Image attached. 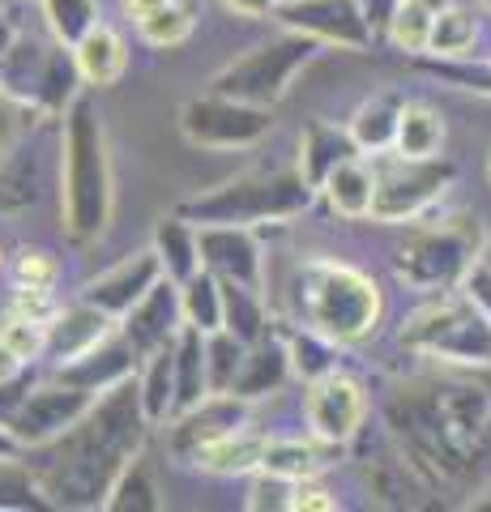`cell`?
Returning <instances> with one entry per match:
<instances>
[{"instance_id": "f546056e", "label": "cell", "mask_w": 491, "mask_h": 512, "mask_svg": "<svg viewBox=\"0 0 491 512\" xmlns=\"http://www.w3.org/2000/svg\"><path fill=\"white\" fill-rule=\"evenodd\" d=\"M180 303H184V325H193L201 333L227 329V299L223 282L210 269H197L188 282H180Z\"/></svg>"}, {"instance_id": "44dd1931", "label": "cell", "mask_w": 491, "mask_h": 512, "mask_svg": "<svg viewBox=\"0 0 491 512\" xmlns=\"http://www.w3.org/2000/svg\"><path fill=\"white\" fill-rule=\"evenodd\" d=\"M56 43H43L35 35H18L9 43V52L0 56V86H5L18 103H35L39 99L43 73H47V60H52Z\"/></svg>"}, {"instance_id": "4fadbf2b", "label": "cell", "mask_w": 491, "mask_h": 512, "mask_svg": "<svg viewBox=\"0 0 491 512\" xmlns=\"http://www.w3.org/2000/svg\"><path fill=\"white\" fill-rule=\"evenodd\" d=\"M278 22L287 30H304L321 43L351 47V52L376 43V30L363 18L359 0H295V5H278Z\"/></svg>"}, {"instance_id": "5bb4252c", "label": "cell", "mask_w": 491, "mask_h": 512, "mask_svg": "<svg viewBox=\"0 0 491 512\" xmlns=\"http://www.w3.org/2000/svg\"><path fill=\"white\" fill-rule=\"evenodd\" d=\"M240 427H244V397L210 393L193 410L176 414V427H171V457L184 461V466H193L205 448L227 440L231 431H240Z\"/></svg>"}, {"instance_id": "5b68a950", "label": "cell", "mask_w": 491, "mask_h": 512, "mask_svg": "<svg viewBox=\"0 0 491 512\" xmlns=\"http://www.w3.org/2000/svg\"><path fill=\"white\" fill-rule=\"evenodd\" d=\"M299 299H304L308 325L338 346L363 342L380 325V312H385L380 286L368 274L338 261L304 265V291H299Z\"/></svg>"}, {"instance_id": "d4e9b609", "label": "cell", "mask_w": 491, "mask_h": 512, "mask_svg": "<svg viewBox=\"0 0 491 512\" xmlns=\"http://www.w3.org/2000/svg\"><path fill=\"white\" fill-rule=\"evenodd\" d=\"M150 248L158 252V261H163L167 278H176V282H188L201 269V235H197V222H188L180 210L171 214V218H158Z\"/></svg>"}, {"instance_id": "8d00e7d4", "label": "cell", "mask_w": 491, "mask_h": 512, "mask_svg": "<svg viewBox=\"0 0 491 512\" xmlns=\"http://www.w3.org/2000/svg\"><path fill=\"white\" fill-rule=\"evenodd\" d=\"M223 299H227V329L248 346L261 342L269 333V316H265L261 291H252V286H244V282H223Z\"/></svg>"}, {"instance_id": "d6a6232c", "label": "cell", "mask_w": 491, "mask_h": 512, "mask_svg": "<svg viewBox=\"0 0 491 512\" xmlns=\"http://www.w3.org/2000/svg\"><path fill=\"white\" fill-rule=\"evenodd\" d=\"M265 436H252V431H231L227 440H218V444H210L205 453L193 461L197 470H205V474H223V478H231V474H248V470H261V457H265Z\"/></svg>"}, {"instance_id": "7dc6e473", "label": "cell", "mask_w": 491, "mask_h": 512, "mask_svg": "<svg viewBox=\"0 0 491 512\" xmlns=\"http://www.w3.org/2000/svg\"><path fill=\"white\" fill-rule=\"evenodd\" d=\"M462 291L479 303L483 308V316L491 320V265L487 261H474V269L466 274V282H462Z\"/></svg>"}, {"instance_id": "d590c367", "label": "cell", "mask_w": 491, "mask_h": 512, "mask_svg": "<svg viewBox=\"0 0 491 512\" xmlns=\"http://www.w3.org/2000/svg\"><path fill=\"white\" fill-rule=\"evenodd\" d=\"M77 82H82V69H77V56L65 52V43H56L52 60H47V73H43V90L35 107L47 111V116H65L77 99Z\"/></svg>"}, {"instance_id": "ac0fdd59", "label": "cell", "mask_w": 491, "mask_h": 512, "mask_svg": "<svg viewBox=\"0 0 491 512\" xmlns=\"http://www.w3.org/2000/svg\"><path fill=\"white\" fill-rule=\"evenodd\" d=\"M112 312L94 308V303L77 299L73 308H60L52 320H47V359H56L60 367L90 355L94 346H103L107 338H112Z\"/></svg>"}, {"instance_id": "484cf974", "label": "cell", "mask_w": 491, "mask_h": 512, "mask_svg": "<svg viewBox=\"0 0 491 512\" xmlns=\"http://www.w3.org/2000/svg\"><path fill=\"white\" fill-rule=\"evenodd\" d=\"M205 338L193 325L176 333V414L193 410L197 402L210 397V359H205Z\"/></svg>"}, {"instance_id": "7c38bea8", "label": "cell", "mask_w": 491, "mask_h": 512, "mask_svg": "<svg viewBox=\"0 0 491 512\" xmlns=\"http://www.w3.org/2000/svg\"><path fill=\"white\" fill-rule=\"evenodd\" d=\"M304 414L312 436L338 448L363 427V414H368V397H363L359 380H351L346 372H329L321 380H308V397H304Z\"/></svg>"}, {"instance_id": "8fae6325", "label": "cell", "mask_w": 491, "mask_h": 512, "mask_svg": "<svg viewBox=\"0 0 491 512\" xmlns=\"http://www.w3.org/2000/svg\"><path fill=\"white\" fill-rule=\"evenodd\" d=\"M99 393H86L69 380H52V384H39L22 397V406L13 410L9 431L18 436L26 448H47L52 440H60L65 431H73L82 423V414L94 406Z\"/></svg>"}, {"instance_id": "db71d44e", "label": "cell", "mask_w": 491, "mask_h": 512, "mask_svg": "<svg viewBox=\"0 0 491 512\" xmlns=\"http://www.w3.org/2000/svg\"><path fill=\"white\" fill-rule=\"evenodd\" d=\"M22 359L18 355H13V350L5 346V342H0V380H18V372H22Z\"/></svg>"}, {"instance_id": "6125c7cd", "label": "cell", "mask_w": 491, "mask_h": 512, "mask_svg": "<svg viewBox=\"0 0 491 512\" xmlns=\"http://www.w3.org/2000/svg\"><path fill=\"white\" fill-rule=\"evenodd\" d=\"M483 5H487V9H491V0H483Z\"/></svg>"}, {"instance_id": "ba28073f", "label": "cell", "mask_w": 491, "mask_h": 512, "mask_svg": "<svg viewBox=\"0 0 491 512\" xmlns=\"http://www.w3.org/2000/svg\"><path fill=\"white\" fill-rule=\"evenodd\" d=\"M321 52V39L304 35V30H287V35L269 39L261 47H252L240 60H231L227 69H218L210 77L214 94L240 99L252 107H278L287 99V90L295 82V73H304Z\"/></svg>"}, {"instance_id": "9f6ffc18", "label": "cell", "mask_w": 491, "mask_h": 512, "mask_svg": "<svg viewBox=\"0 0 491 512\" xmlns=\"http://www.w3.org/2000/svg\"><path fill=\"white\" fill-rule=\"evenodd\" d=\"M22 440L9 431V423H0V457H22Z\"/></svg>"}, {"instance_id": "e0dca14e", "label": "cell", "mask_w": 491, "mask_h": 512, "mask_svg": "<svg viewBox=\"0 0 491 512\" xmlns=\"http://www.w3.org/2000/svg\"><path fill=\"white\" fill-rule=\"evenodd\" d=\"M180 329H184V303H180V282L176 278H163L129 316H124V338L137 346L141 359L158 346L176 342Z\"/></svg>"}, {"instance_id": "7bdbcfd3", "label": "cell", "mask_w": 491, "mask_h": 512, "mask_svg": "<svg viewBox=\"0 0 491 512\" xmlns=\"http://www.w3.org/2000/svg\"><path fill=\"white\" fill-rule=\"evenodd\" d=\"M43 9H47L52 35L60 43H69V47L99 22V0H43Z\"/></svg>"}, {"instance_id": "6f0895ef", "label": "cell", "mask_w": 491, "mask_h": 512, "mask_svg": "<svg viewBox=\"0 0 491 512\" xmlns=\"http://www.w3.org/2000/svg\"><path fill=\"white\" fill-rule=\"evenodd\" d=\"M18 35H22V30H13V26L5 22V18H0V56H5V52H9V43H13V39H18Z\"/></svg>"}, {"instance_id": "83f0119b", "label": "cell", "mask_w": 491, "mask_h": 512, "mask_svg": "<svg viewBox=\"0 0 491 512\" xmlns=\"http://www.w3.org/2000/svg\"><path fill=\"white\" fill-rule=\"evenodd\" d=\"M137 389H141V406H146L150 423H163L176 414V342L150 350Z\"/></svg>"}, {"instance_id": "4316f807", "label": "cell", "mask_w": 491, "mask_h": 512, "mask_svg": "<svg viewBox=\"0 0 491 512\" xmlns=\"http://www.w3.org/2000/svg\"><path fill=\"white\" fill-rule=\"evenodd\" d=\"M321 197L329 201V210L342 214V218H368L372 214V201H376V175L355 158H346L334 171L325 175L321 184Z\"/></svg>"}, {"instance_id": "2e32d148", "label": "cell", "mask_w": 491, "mask_h": 512, "mask_svg": "<svg viewBox=\"0 0 491 512\" xmlns=\"http://www.w3.org/2000/svg\"><path fill=\"white\" fill-rule=\"evenodd\" d=\"M201 235V269L223 282H244L261 291V244L252 227H197Z\"/></svg>"}, {"instance_id": "ee69618b", "label": "cell", "mask_w": 491, "mask_h": 512, "mask_svg": "<svg viewBox=\"0 0 491 512\" xmlns=\"http://www.w3.org/2000/svg\"><path fill=\"white\" fill-rule=\"evenodd\" d=\"M47 495L39 474L18 466V457H0V508H43Z\"/></svg>"}, {"instance_id": "1f68e13d", "label": "cell", "mask_w": 491, "mask_h": 512, "mask_svg": "<svg viewBox=\"0 0 491 512\" xmlns=\"http://www.w3.org/2000/svg\"><path fill=\"white\" fill-rule=\"evenodd\" d=\"M398 120H402V99H393V94H376V99H368L355 111L351 137L359 141L363 154L393 150V141H398Z\"/></svg>"}, {"instance_id": "7402d4cb", "label": "cell", "mask_w": 491, "mask_h": 512, "mask_svg": "<svg viewBox=\"0 0 491 512\" xmlns=\"http://www.w3.org/2000/svg\"><path fill=\"white\" fill-rule=\"evenodd\" d=\"M359 154V141L351 137V128H338V124H325V120H308L304 128V141H299V171L308 175V184L321 192L325 175L334 171L338 163Z\"/></svg>"}, {"instance_id": "816d5d0a", "label": "cell", "mask_w": 491, "mask_h": 512, "mask_svg": "<svg viewBox=\"0 0 491 512\" xmlns=\"http://www.w3.org/2000/svg\"><path fill=\"white\" fill-rule=\"evenodd\" d=\"M231 13H240V18H269V13L278 9V0H223Z\"/></svg>"}, {"instance_id": "ab89813d", "label": "cell", "mask_w": 491, "mask_h": 512, "mask_svg": "<svg viewBox=\"0 0 491 512\" xmlns=\"http://www.w3.org/2000/svg\"><path fill=\"white\" fill-rule=\"evenodd\" d=\"M334 346L325 333H316L312 325L304 333H287V355H291V372H299L304 380H321L329 372H338L334 367Z\"/></svg>"}, {"instance_id": "74e56055", "label": "cell", "mask_w": 491, "mask_h": 512, "mask_svg": "<svg viewBox=\"0 0 491 512\" xmlns=\"http://www.w3.org/2000/svg\"><path fill=\"white\" fill-rule=\"evenodd\" d=\"M432 22H436V5H423V0H402L393 22L385 30V39L406 56H423L432 47Z\"/></svg>"}, {"instance_id": "7a4b0ae2", "label": "cell", "mask_w": 491, "mask_h": 512, "mask_svg": "<svg viewBox=\"0 0 491 512\" xmlns=\"http://www.w3.org/2000/svg\"><path fill=\"white\" fill-rule=\"evenodd\" d=\"M389 427L410 466L436 478H466L491 431V389L483 380H419L389 402Z\"/></svg>"}, {"instance_id": "6da1fadb", "label": "cell", "mask_w": 491, "mask_h": 512, "mask_svg": "<svg viewBox=\"0 0 491 512\" xmlns=\"http://www.w3.org/2000/svg\"><path fill=\"white\" fill-rule=\"evenodd\" d=\"M146 406L137 380H120L116 389L94 397L82 423L52 440V461L39 470V487L52 508H99L112 495V483L129 457L141 453L146 440Z\"/></svg>"}, {"instance_id": "11a10c76", "label": "cell", "mask_w": 491, "mask_h": 512, "mask_svg": "<svg viewBox=\"0 0 491 512\" xmlns=\"http://www.w3.org/2000/svg\"><path fill=\"white\" fill-rule=\"evenodd\" d=\"M167 0H124V9H129V18L133 22H141V18H150L154 9H163Z\"/></svg>"}, {"instance_id": "94428289", "label": "cell", "mask_w": 491, "mask_h": 512, "mask_svg": "<svg viewBox=\"0 0 491 512\" xmlns=\"http://www.w3.org/2000/svg\"><path fill=\"white\" fill-rule=\"evenodd\" d=\"M487 175H491V154H487Z\"/></svg>"}, {"instance_id": "52a82bcc", "label": "cell", "mask_w": 491, "mask_h": 512, "mask_svg": "<svg viewBox=\"0 0 491 512\" xmlns=\"http://www.w3.org/2000/svg\"><path fill=\"white\" fill-rule=\"evenodd\" d=\"M398 342L415 355L445 359L462 367H491V320L466 291L445 295L440 291L436 303H427L402 325Z\"/></svg>"}, {"instance_id": "836d02e7", "label": "cell", "mask_w": 491, "mask_h": 512, "mask_svg": "<svg viewBox=\"0 0 491 512\" xmlns=\"http://www.w3.org/2000/svg\"><path fill=\"white\" fill-rule=\"evenodd\" d=\"M474 43H479V18L462 5H440L432 22V52L436 60H470Z\"/></svg>"}, {"instance_id": "91938a15", "label": "cell", "mask_w": 491, "mask_h": 512, "mask_svg": "<svg viewBox=\"0 0 491 512\" xmlns=\"http://www.w3.org/2000/svg\"><path fill=\"white\" fill-rule=\"evenodd\" d=\"M278 5H295V0H278Z\"/></svg>"}, {"instance_id": "f907efd6", "label": "cell", "mask_w": 491, "mask_h": 512, "mask_svg": "<svg viewBox=\"0 0 491 512\" xmlns=\"http://www.w3.org/2000/svg\"><path fill=\"white\" fill-rule=\"evenodd\" d=\"M402 0H359V9H363V18L372 22L376 35H385L389 22H393V13H398Z\"/></svg>"}, {"instance_id": "b9f144b4", "label": "cell", "mask_w": 491, "mask_h": 512, "mask_svg": "<svg viewBox=\"0 0 491 512\" xmlns=\"http://www.w3.org/2000/svg\"><path fill=\"white\" fill-rule=\"evenodd\" d=\"M0 342H5L22 363H35L47 350V320L30 316L22 308H9L0 316Z\"/></svg>"}, {"instance_id": "f5cc1de1", "label": "cell", "mask_w": 491, "mask_h": 512, "mask_svg": "<svg viewBox=\"0 0 491 512\" xmlns=\"http://www.w3.org/2000/svg\"><path fill=\"white\" fill-rule=\"evenodd\" d=\"M22 397H26V393L13 389V380H0V423L13 419V410L22 406Z\"/></svg>"}, {"instance_id": "8992f818", "label": "cell", "mask_w": 491, "mask_h": 512, "mask_svg": "<svg viewBox=\"0 0 491 512\" xmlns=\"http://www.w3.org/2000/svg\"><path fill=\"white\" fill-rule=\"evenodd\" d=\"M483 227L479 218L457 214L436 227H423L393 256V274L415 291H462L474 261H483Z\"/></svg>"}, {"instance_id": "d6986e66", "label": "cell", "mask_w": 491, "mask_h": 512, "mask_svg": "<svg viewBox=\"0 0 491 512\" xmlns=\"http://www.w3.org/2000/svg\"><path fill=\"white\" fill-rule=\"evenodd\" d=\"M43 192V154L35 141H13L9 154L0 158V214L18 218L39 205Z\"/></svg>"}, {"instance_id": "30bf717a", "label": "cell", "mask_w": 491, "mask_h": 512, "mask_svg": "<svg viewBox=\"0 0 491 512\" xmlns=\"http://www.w3.org/2000/svg\"><path fill=\"white\" fill-rule=\"evenodd\" d=\"M457 167L449 158H402L389 171L376 175V201H372V218L376 222H410L419 218L427 205L445 197V188L453 184Z\"/></svg>"}, {"instance_id": "603a6c76", "label": "cell", "mask_w": 491, "mask_h": 512, "mask_svg": "<svg viewBox=\"0 0 491 512\" xmlns=\"http://www.w3.org/2000/svg\"><path fill=\"white\" fill-rule=\"evenodd\" d=\"M73 56H77V69H82L86 86H116L124 77V69H129L124 39L107 22H94L86 35L73 43Z\"/></svg>"}, {"instance_id": "bcb514c9", "label": "cell", "mask_w": 491, "mask_h": 512, "mask_svg": "<svg viewBox=\"0 0 491 512\" xmlns=\"http://www.w3.org/2000/svg\"><path fill=\"white\" fill-rule=\"evenodd\" d=\"M56 274H60V265L39 248H22L18 261H13V282L18 286H47V291H52Z\"/></svg>"}, {"instance_id": "9a60e30c", "label": "cell", "mask_w": 491, "mask_h": 512, "mask_svg": "<svg viewBox=\"0 0 491 512\" xmlns=\"http://www.w3.org/2000/svg\"><path fill=\"white\" fill-rule=\"evenodd\" d=\"M163 278H167V269H163V261H158V252L141 248L133 256H124L120 265H112L107 274L86 282L82 299L94 303V308H103V312H112V316H129Z\"/></svg>"}, {"instance_id": "60d3db41", "label": "cell", "mask_w": 491, "mask_h": 512, "mask_svg": "<svg viewBox=\"0 0 491 512\" xmlns=\"http://www.w3.org/2000/svg\"><path fill=\"white\" fill-rule=\"evenodd\" d=\"M248 342H240L231 329H218L205 338V359H210V393H231L235 376L244 367Z\"/></svg>"}, {"instance_id": "f35d334b", "label": "cell", "mask_w": 491, "mask_h": 512, "mask_svg": "<svg viewBox=\"0 0 491 512\" xmlns=\"http://www.w3.org/2000/svg\"><path fill=\"white\" fill-rule=\"evenodd\" d=\"M193 26H197L193 0H167L163 9H154L150 18L137 22L141 39H146L150 47H180L188 35H193Z\"/></svg>"}, {"instance_id": "ffe728a7", "label": "cell", "mask_w": 491, "mask_h": 512, "mask_svg": "<svg viewBox=\"0 0 491 512\" xmlns=\"http://www.w3.org/2000/svg\"><path fill=\"white\" fill-rule=\"evenodd\" d=\"M133 367H137V346L129 338H120V342L107 338L103 346H94L90 355L60 367V380H69L86 393H107V389H116L120 380H129Z\"/></svg>"}, {"instance_id": "c3c4849f", "label": "cell", "mask_w": 491, "mask_h": 512, "mask_svg": "<svg viewBox=\"0 0 491 512\" xmlns=\"http://www.w3.org/2000/svg\"><path fill=\"white\" fill-rule=\"evenodd\" d=\"M291 508H295V512H304V508H308V512H334L338 500H329V491H321V487H316L312 478H308V483H295Z\"/></svg>"}, {"instance_id": "e575fe53", "label": "cell", "mask_w": 491, "mask_h": 512, "mask_svg": "<svg viewBox=\"0 0 491 512\" xmlns=\"http://www.w3.org/2000/svg\"><path fill=\"white\" fill-rule=\"evenodd\" d=\"M329 466L321 457L316 444L304 440H269L265 444V457H261V474H274V478H287V483H308Z\"/></svg>"}, {"instance_id": "f1b7e54d", "label": "cell", "mask_w": 491, "mask_h": 512, "mask_svg": "<svg viewBox=\"0 0 491 512\" xmlns=\"http://www.w3.org/2000/svg\"><path fill=\"white\" fill-rule=\"evenodd\" d=\"M167 500H163V487H158V470L146 453L129 457V466L120 470V478L112 483V495H107L103 508L112 512H158Z\"/></svg>"}, {"instance_id": "681fc988", "label": "cell", "mask_w": 491, "mask_h": 512, "mask_svg": "<svg viewBox=\"0 0 491 512\" xmlns=\"http://www.w3.org/2000/svg\"><path fill=\"white\" fill-rule=\"evenodd\" d=\"M13 141H18V99L0 86V158L9 154Z\"/></svg>"}, {"instance_id": "680465c9", "label": "cell", "mask_w": 491, "mask_h": 512, "mask_svg": "<svg viewBox=\"0 0 491 512\" xmlns=\"http://www.w3.org/2000/svg\"><path fill=\"white\" fill-rule=\"evenodd\" d=\"M423 5H436L440 9V5H449V0H423Z\"/></svg>"}, {"instance_id": "cb8c5ba5", "label": "cell", "mask_w": 491, "mask_h": 512, "mask_svg": "<svg viewBox=\"0 0 491 512\" xmlns=\"http://www.w3.org/2000/svg\"><path fill=\"white\" fill-rule=\"evenodd\" d=\"M287 372H291L287 342H278V338H261V342H252V346H248L244 367H240V376H235L231 393H235V397H244V402H257V397L274 393L278 384L287 380Z\"/></svg>"}, {"instance_id": "277c9868", "label": "cell", "mask_w": 491, "mask_h": 512, "mask_svg": "<svg viewBox=\"0 0 491 512\" xmlns=\"http://www.w3.org/2000/svg\"><path fill=\"white\" fill-rule=\"evenodd\" d=\"M312 197L316 188L299 167H274V171L235 175V180L184 201L180 214L188 222H197V227H257V222H269V218L304 214Z\"/></svg>"}, {"instance_id": "4dcf8cb0", "label": "cell", "mask_w": 491, "mask_h": 512, "mask_svg": "<svg viewBox=\"0 0 491 512\" xmlns=\"http://www.w3.org/2000/svg\"><path fill=\"white\" fill-rule=\"evenodd\" d=\"M393 150L402 158H436L445 150V120H440V111L427 107V103H402Z\"/></svg>"}, {"instance_id": "3957f363", "label": "cell", "mask_w": 491, "mask_h": 512, "mask_svg": "<svg viewBox=\"0 0 491 512\" xmlns=\"http://www.w3.org/2000/svg\"><path fill=\"white\" fill-rule=\"evenodd\" d=\"M60 210H65V231L73 244H94L103 239L112 222V154H107V133L99 107L77 94L65 111V133H60Z\"/></svg>"}, {"instance_id": "f6af8a7d", "label": "cell", "mask_w": 491, "mask_h": 512, "mask_svg": "<svg viewBox=\"0 0 491 512\" xmlns=\"http://www.w3.org/2000/svg\"><path fill=\"white\" fill-rule=\"evenodd\" d=\"M432 77H445L457 90H470V94H487L491 99V64H470V60H432L423 64Z\"/></svg>"}, {"instance_id": "9c48e42d", "label": "cell", "mask_w": 491, "mask_h": 512, "mask_svg": "<svg viewBox=\"0 0 491 512\" xmlns=\"http://www.w3.org/2000/svg\"><path fill=\"white\" fill-rule=\"evenodd\" d=\"M180 133L201 150H252L274 133V107H252L205 90L180 107Z\"/></svg>"}]
</instances>
